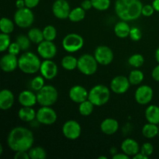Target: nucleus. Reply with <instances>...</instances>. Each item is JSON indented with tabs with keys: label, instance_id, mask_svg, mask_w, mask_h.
Wrapping results in <instances>:
<instances>
[{
	"label": "nucleus",
	"instance_id": "f257e3e1",
	"mask_svg": "<svg viewBox=\"0 0 159 159\" xmlns=\"http://www.w3.org/2000/svg\"><path fill=\"white\" fill-rule=\"evenodd\" d=\"M34 143L33 132L23 127H16L10 130L7 137V144L13 152H28Z\"/></svg>",
	"mask_w": 159,
	"mask_h": 159
},
{
	"label": "nucleus",
	"instance_id": "f03ea898",
	"mask_svg": "<svg viewBox=\"0 0 159 159\" xmlns=\"http://www.w3.org/2000/svg\"><path fill=\"white\" fill-rule=\"evenodd\" d=\"M143 4L140 0H116L115 12L124 21H132L142 15Z\"/></svg>",
	"mask_w": 159,
	"mask_h": 159
},
{
	"label": "nucleus",
	"instance_id": "7ed1b4c3",
	"mask_svg": "<svg viewBox=\"0 0 159 159\" xmlns=\"http://www.w3.org/2000/svg\"><path fill=\"white\" fill-rule=\"evenodd\" d=\"M40 65L41 62L40 58L33 52H25L19 57L18 67L20 71L25 74H35L40 71Z\"/></svg>",
	"mask_w": 159,
	"mask_h": 159
},
{
	"label": "nucleus",
	"instance_id": "20e7f679",
	"mask_svg": "<svg viewBox=\"0 0 159 159\" xmlns=\"http://www.w3.org/2000/svg\"><path fill=\"white\" fill-rule=\"evenodd\" d=\"M110 97V90L106 85L99 84L89 92V100L93 102L95 107H102L107 103Z\"/></svg>",
	"mask_w": 159,
	"mask_h": 159
},
{
	"label": "nucleus",
	"instance_id": "39448f33",
	"mask_svg": "<svg viewBox=\"0 0 159 159\" xmlns=\"http://www.w3.org/2000/svg\"><path fill=\"white\" fill-rule=\"evenodd\" d=\"M37 102L42 107H51L54 105L58 98V93L53 85H44L37 93Z\"/></svg>",
	"mask_w": 159,
	"mask_h": 159
},
{
	"label": "nucleus",
	"instance_id": "423d86ee",
	"mask_svg": "<svg viewBox=\"0 0 159 159\" xmlns=\"http://www.w3.org/2000/svg\"><path fill=\"white\" fill-rule=\"evenodd\" d=\"M98 64L94 55L85 54L78 59L77 68L85 75H93L97 71Z\"/></svg>",
	"mask_w": 159,
	"mask_h": 159
},
{
	"label": "nucleus",
	"instance_id": "0eeeda50",
	"mask_svg": "<svg viewBox=\"0 0 159 159\" xmlns=\"http://www.w3.org/2000/svg\"><path fill=\"white\" fill-rule=\"evenodd\" d=\"M34 21V15L31 9L24 7L17 9L14 14V23L20 28H28Z\"/></svg>",
	"mask_w": 159,
	"mask_h": 159
},
{
	"label": "nucleus",
	"instance_id": "6e6552de",
	"mask_svg": "<svg viewBox=\"0 0 159 159\" xmlns=\"http://www.w3.org/2000/svg\"><path fill=\"white\" fill-rule=\"evenodd\" d=\"M84 45V40L82 37L77 34H69L64 37L62 40V47L69 53L77 52L82 49Z\"/></svg>",
	"mask_w": 159,
	"mask_h": 159
},
{
	"label": "nucleus",
	"instance_id": "1a4fd4ad",
	"mask_svg": "<svg viewBox=\"0 0 159 159\" xmlns=\"http://www.w3.org/2000/svg\"><path fill=\"white\" fill-rule=\"evenodd\" d=\"M37 121L43 125H52L57 121V113L51 107H42L37 112Z\"/></svg>",
	"mask_w": 159,
	"mask_h": 159
},
{
	"label": "nucleus",
	"instance_id": "9d476101",
	"mask_svg": "<svg viewBox=\"0 0 159 159\" xmlns=\"http://www.w3.org/2000/svg\"><path fill=\"white\" fill-rule=\"evenodd\" d=\"M94 57L101 65H108L113 60V52L111 48L105 45L97 47L95 50Z\"/></svg>",
	"mask_w": 159,
	"mask_h": 159
},
{
	"label": "nucleus",
	"instance_id": "9b49d317",
	"mask_svg": "<svg viewBox=\"0 0 159 159\" xmlns=\"http://www.w3.org/2000/svg\"><path fill=\"white\" fill-rule=\"evenodd\" d=\"M82 128L81 125L75 120H70L66 121L62 127L64 136L69 140H76L80 137Z\"/></svg>",
	"mask_w": 159,
	"mask_h": 159
},
{
	"label": "nucleus",
	"instance_id": "f8f14e48",
	"mask_svg": "<svg viewBox=\"0 0 159 159\" xmlns=\"http://www.w3.org/2000/svg\"><path fill=\"white\" fill-rule=\"evenodd\" d=\"M128 78L124 75H118L113 78L110 82V89L116 94H124L128 91L130 86Z\"/></svg>",
	"mask_w": 159,
	"mask_h": 159
},
{
	"label": "nucleus",
	"instance_id": "ddd939ff",
	"mask_svg": "<svg viewBox=\"0 0 159 159\" xmlns=\"http://www.w3.org/2000/svg\"><path fill=\"white\" fill-rule=\"evenodd\" d=\"M154 92L152 87L147 85H143L138 87L135 92V100L140 105H147L152 101Z\"/></svg>",
	"mask_w": 159,
	"mask_h": 159
},
{
	"label": "nucleus",
	"instance_id": "4468645a",
	"mask_svg": "<svg viewBox=\"0 0 159 159\" xmlns=\"http://www.w3.org/2000/svg\"><path fill=\"white\" fill-rule=\"evenodd\" d=\"M37 53L43 59H52L57 54V47L53 41L43 40L37 47Z\"/></svg>",
	"mask_w": 159,
	"mask_h": 159
},
{
	"label": "nucleus",
	"instance_id": "2eb2a0df",
	"mask_svg": "<svg viewBox=\"0 0 159 159\" xmlns=\"http://www.w3.org/2000/svg\"><path fill=\"white\" fill-rule=\"evenodd\" d=\"M52 12L54 16L59 20L68 18L71 9L67 0H56L52 6Z\"/></svg>",
	"mask_w": 159,
	"mask_h": 159
},
{
	"label": "nucleus",
	"instance_id": "dca6fc26",
	"mask_svg": "<svg viewBox=\"0 0 159 159\" xmlns=\"http://www.w3.org/2000/svg\"><path fill=\"white\" fill-rule=\"evenodd\" d=\"M57 71L58 68L57 65L51 59H45L43 62H41L40 71L44 79L52 80L57 75Z\"/></svg>",
	"mask_w": 159,
	"mask_h": 159
},
{
	"label": "nucleus",
	"instance_id": "f3484780",
	"mask_svg": "<svg viewBox=\"0 0 159 159\" xmlns=\"http://www.w3.org/2000/svg\"><path fill=\"white\" fill-rule=\"evenodd\" d=\"M19 65V59L16 55L10 54H6L2 57L0 60V67L1 69L5 72H12L16 69Z\"/></svg>",
	"mask_w": 159,
	"mask_h": 159
},
{
	"label": "nucleus",
	"instance_id": "a211bd4d",
	"mask_svg": "<svg viewBox=\"0 0 159 159\" xmlns=\"http://www.w3.org/2000/svg\"><path fill=\"white\" fill-rule=\"evenodd\" d=\"M69 97L71 100L74 102L81 103L88 99L89 92L82 85H74L71 87L69 91Z\"/></svg>",
	"mask_w": 159,
	"mask_h": 159
},
{
	"label": "nucleus",
	"instance_id": "6ab92c4d",
	"mask_svg": "<svg viewBox=\"0 0 159 159\" xmlns=\"http://www.w3.org/2000/svg\"><path fill=\"white\" fill-rule=\"evenodd\" d=\"M121 150L128 156H134L139 153L140 147L138 143L132 138H127L121 144Z\"/></svg>",
	"mask_w": 159,
	"mask_h": 159
},
{
	"label": "nucleus",
	"instance_id": "aec40b11",
	"mask_svg": "<svg viewBox=\"0 0 159 159\" xmlns=\"http://www.w3.org/2000/svg\"><path fill=\"white\" fill-rule=\"evenodd\" d=\"M14 95L9 89H2L0 92V109L8 110L13 106Z\"/></svg>",
	"mask_w": 159,
	"mask_h": 159
},
{
	"label": "nucleus",
	"instance_id": "412c9836",
	"mask_svg": "<svg viewBox=\"0 0 159 159\" xmlns=\"http://www.w3.org/2000/svg\"><path fill=\"white\" fill-rule=\"evenodd\" d=\"M19 102L23 107H32L37 102V95L34 94L32 91L24 90L22 91L19 95Z\"/></svg>",
	"mask_w": 159,
	"mask_h": 159
},
{
	"label": "nucleus",
	"instance_id": "4be33fe9",
	"mask_svg": "<svg viewBox=\"0 0 159 159\" xmlns=\"http://www.w3.org/2000/svg\"><path fill=\"white\" fill-rule=\"evenodd\" d=\"M100 129L103 134L107 135H113L119 129V123L116 120L113 118H107L102 121Z\"/></svg>",
	"mask_w": 159,
	"mask_h": 159
},
{
	"label": "nucleus",
	"instance_id": "5701e85b",
	"mask_svg": "<svg viewBox=\"0 0 159 159\" xmlns=\"http://www.w3.org/2000/svg\"><path fill=\"white\" fill-rule=\"evenodd\" d=\"M130 26H129L127 21H120L115 25L114 26V33L116 37L120 38H126L129 37L130 31Z\"/></svg>",
	"mask_w": 159,
	"mask_h": 159
},
{
	"label": "nucleus",
	"instance_id": "b1692460",
	"mask_svg": "<svg viewBox=\"0 0 159 159\" xmlns=\"http://www.w3.org/2000/svg\"><path fill=\"white\" fill-rule=\"evenodd\" d=\"M18 116L21 120L24 122H31L37 116L35 110L30 107H23L18 112Z\"/></svg>",
	"mask_w": 159,
	"mask_h": 159
},
{
	"label": "nucleus",
	"instance_id": "393cba45",
	"mask_svg": "<svg viewBox=\"0 0 159 159\" xmlns=\"http://www.w3.org/2000/svg\"><path fill=\"white\" fill-rule=\"evenodd\" d=\"M145 117L148 123L159 124V107L151 105L146 109Z\"/></svg>",
	"mask_w": 159,
	"mask_h": 159
},
{
	"label": "nucleus",
	"instance_id": "a878e982",
	"mask_svg": "<svg viewBox=\"0 0 159 159\" xmlns=\"http://www.w3.org/2000/svg\"><path fill=\"white\" fill-rule=\"evenodd\" d=\"M158 124H152V123H148L143 127L142 128V134L144 138H154L156 137L159 133V127Z\"/></svg>",
	"mask_w": 159,
	"mask_h": 159
},
{
	"label": "nucleus",
	"instance_id": "bb28decb",
	"mask_svg": "<svg viewBox=\"0 0 159 159\" xmlns=\"http://www.w3.org/2000/svg\"><path fill=\"white\" fill-rule=\"evenodd\" d=\"M27 36L32 43L37 44H39L44 40L43 30H40L39 28H32L30 30L28 31Z\"/></svg>",
	"mask_w": 159,
	"mask_h": 159
},
{
	"label": "nucleus",
	"instance_id": "cd10ccee",
	"mask_svg": "<svg viewBox=\"0 0 159 159\" xmlns=\"http://www.w3.org/2000/svg\"><path fill=\"white\" fill-rule=\"evenodd\" d=\"M61 65L65 70L72 71L78 66V59L72 55H66L62 58Z\"/></svg>",
	"mask_w": 159,
	"mask_h": 159
},
{
	"label": "nucleus",
	"instance_id": "c85d7f7f",
	"mask_svg": "<svg viewBox=\"0 0 159 159\" xmlns=\"http://www.w3.org/2000/svg\"><path fill=\"white\" fill-rule=\"evenodd\" d=\"M85 10L80 6V7H76L75 9H71L69 16H68V19H69L70 21L78 23V22L82 21L85 18Z\"/></svg>",
	"mask_w": 159,
	"mask_h": 159
},
{
	"label": "nucleus",
	"instance_id": "c756f323",
	"mask_svg": "<svg viewBox=\"0 0 159 159\" xmlns=\"http://www.w3.org/2000/svg\"><path fill=\"white\" fill-rule=\"evenodd\" d=\"M94 107L93 102L89 99H86L84 102L79 103V111L82 116H88L93 113V110H94Z\"/></svg>",
	"mask_w": 159,
	"mask_h": 159
},
{
	"label": "nucleus",
	"instance_id": "7c9ffc66",
	"mask_svg": "<svg viewBox=\"0 0 159 159\" xmlns=\"http://www.w3.org/2000/svg\"><path fill=\"white\" fill-rule=\"evenodd\" d=\"M28 154L31 159H45L47 158V152L40 146L32 147L29 151Z\"/></svg>",
	"mask_w": 159,
	"mask_h": 159
},
{
	"label": "nucleus",
	"instance_id": "2f4dec72",
	"mask_svg": "<svg viewBox=\"0 0 159 159\" xmlns=\"http://www.w3.org/2000/svg\"><path fill=\"white\" fill-rule=\"evenodd\" d=\"M144 75L141 70L135 69L131 71L128 76V79L130 81V84L133 85H137L141 84L144 80Z\"/></svg>",
	"mask_w": 159,
	"mask_h": 159
},
{
	"label": "nucleus",
	"instance_id": "473e14b6",
	"mask_svg": "<svg viewBox=\"0 0 159 159\" xmlns=\"http://www.w3.org/2000/svg\"><path fill=\"white\" fill-rule=\"evenodd\" d=\"M0 30L3 34H11L14 30L13 22L9 19L2 17L1 19V21H0Z\"/></svg>",
	"mask_w": 159,
	"mask_h": 159
},
{
	"label": "nucleus",
	"instance_id": "72a5a7b5",
	"mask_svg": "<svg viewBox=\"0 0 159 159\" xmlns=\"http://www.w3.org/2000/svg\"><path fill=\"white\" fill-rule=\"evenodd\" d=\"M43 34L44 40L53 41L55 40L56 37H57V30L52 25H48L43 28Z\"/></svg>",
	"mask_w": 159,
	"mask_h": 159
},
{
	"label": "nucleus",
	"instance_id": "f704fd0d",
	"mask_svg": "<svg viewBox=\"0 0 159 159\" xmlns=\"http://www.w3.org/2000/svg\"><path fill=\"white\" fill-rule=\"evenodd\" d=\"M128 63L134 68H140L144 63V57L141 54H134L129 57Z\"/></svg>",
	"mask_w": 159,
	"mask_h": 159
},
{
	"label": "nucleus",
	"instance_id": "c9c22d12",
	"mask_svg": "<svg viewBox=\"0 0 159 159\" xmlns=\"http://www.w3.org/2000/svg\"><path fill=\"white\" fill-rule=\"evenodd\" d=\"M16 42L20 45L21 51H26V50L29 49L31 41L28 36H25L24 34H20L16 37Z\"/></svg>",
	"mask_w": 159,
	"mask_h": 159
},
{
	"label": "nucleus",
	"instance_id": "e433bc0d",
	"mask_svg": "<svg viewBox=\"0 0 159 159\" xmlns=\"http://www.w3.org/2000/svg\"><path fill=\"white\" fill-rule=\"evenodd\" d=\"M93 7L99 11H105L110 8V0H91Z\"/></svg>",
	"mask_w": 159,
	"mask_h": 159
},
{
	"label": "nucleus",
	"instance_id": "4c0bfd02",
	"mask_svg": "<svg viewBox=\"0 0 159 159\" xmlns=\"http://www.w3.org/2000/svg\"><path fill=\"white\" fill-rule=\"evenodd\" d=\"M44 85V78L42 75L36 76V77L34 78L30 82L31 89H32L33 90H34V91L38 92L39 90L41 89Z\"/></svg>",
	"mask_w": 159,
	"mask_h": 159
},
{
	"label": "nucleus",
	"instance_id": "58836bf2",
	"mask_svg": "<svg viewBox=\"0 0 159 159\" xmlns=\"http://www.w3.org/2000/svg\"><path fill=\"white\" fill-rule=\"evenodd\" d=\"M10 43V37H9V34L2 33L0 34V51L4 52L6 50H8Z\"/></svg>",
	"mask_w": 159,
	"mask_h": 159
},
{
	"label": "nucleus",
	"instance_id": "ea45409f",
	"mask_svg": "<svg viewBox=\"0 0 159 159\" xmlns=\"http://www.w3.org/2000/svg\"><path fill=\"white\" fill-rule=\"evenodd\" d=\"M130 38L133 41H139L142 38V32L138 27H132L130 31Z\"/></svg>",
	"mask_w": 159,
	"mask_h": 159
},
{
	"label": "nucleus",
	"instance_id": "a19ab883",
	"mask_svg": "<svg viewBox=\"0 0 159 159\" xmlns=\"http://www.w3.org/2000/svg\"><path fill=\"white\" fill-rule=\"evenodd\" d=\"M141 152L143 155H146V156H151L154 152V146L149 142L144 143V144H143V145L141 146Z\"/></svg>",
	"mask_w": 159,
	"mask_h": 159
},
{
	"label": "nucleus",
	"instance_id": "79ce46f5",
	"mask_svg": "<svg viewBox=\"0 0 159 159\" xmlns=\"http://www.w3.org/2000/svg\"><path fill=\"white\" fill-rule=\"evenodd\" d=\"M21 51V48H20V45L16 43V42H13V43H11L9 45V48H8V52L10 53V54H14V55H17L19 54L20 51Z\"/></svg>",
	"mask_w": 159,
	"mask_h": 159
},
{
	"label": "nucleus",
	"instance_id": "37998d69",
	"mask_svg": "<svg viewBox=\"0 0 159 159\" xmlns=\"http://www.w3.org/2000/svg\"><path fill=\"white\" fill-rule=\"evenodd\" d=\"M155 11V10L152 5H145V6H143L142 15L147 17L151 16L153 15Z\"/></svg>",
	"mask_w": 159,
	"mask_h": 159
},
{
	"label": "nucleus",
	"instance_id": "c03bdc74",
	"mask_svg": "<svg viewBox=\"0 0 159 159\" xmlns=\"http://www.w3.org/2000/svg\"><path fill=\"white\" fill-rule=\"evenodd\" d=\"M15 159H30V155L27 152H16Z\"/></svg>",
	"mask_w": 159,
	"mask_h": 159
},
{
	"label": "nucleus",
	"instance_id": "a18cd8bd",
	"mask_svg": "<svg viewBox=\"0 0 159 159\" xmlns=\"http://www.w3.org/2000/svg\"><path fill=\"white\" fill-rule=\"evenodd\" d=\"M25 4H26V7L30 8V9H33L35 8L36 6H38L40 0H24Z\"/></svg>",
	"mask_w": 159,
	"mask_h": 159
},
{
	"label": "nucleus",
	"instance_id": "49530a36",
	"mask_svg": "<svg viewBox=\"0 0 159 159\" xmlns=\"http://www.w3.org/2000/svg\"><path fill=\"white\" fill-rule=\"evenodd\" d=\"M81 7L85 11L89 10L90 9L93 8V3H92L91 0H84L81 4Z\"/></svg>",
	"mask_w": 159,
	"mask_h": 159
},
{
	"label": "nucleus",
	"instance_id": "de8ad7c7",
	"mask_svg": "<svg viewBox=\"0 0 159 159\" xmlns=\"http://www.w3.org/2000/svg\"><path fill=\"white\" fill-rule=\"evenodd\" d=\"M152 78H153L154 80L159 82V65H157L155 68H154L152 73Z\"/></svg>",
	"mask_w": 159,
	"mask_h": 159
},
{
	"label": "nucleus",
	"instance_id": "09e8293b",
	"mask_svg": "<svg viewBox=\"0 0 159 159\" xmlns=\"http://www.w3.org/2000/svg\"><path fill=\"white\" fill-rule=\"evenodd\" d=\"M113 159H129L130 158V156H128L127 155L124 154V152L123 153H116L113 156Z\"/></svg>",
	"mask_w": 159,
	"mask_h": 159
},
{
	"label": "nucleus",
	"instance_id": "8fccbe9b",
	"mask_svg": "<svg viewBox=\"0 0 159 159\" xmlns=\"http://www.w3.org/2000/svg\"><path fill=\"white\" fill-rule=\"evenodd\" d=\"M16 6L17 9H23V8L26 7L25 1L24 0H16Z\"/></svg>",
	"mask_w": 159,
	"mask_h": 159
},
{
	"label": "nucleus",
	"instance_id": "3c124183",
	"mask_svg": "<svg viewBox=\"0 0 159 159\" xmlns=\"http://www.w3.org/2000/svg\"><path fill=\"white\" fill-rule=\"evenodd\" d=\"M149 157L146 156V155H143L142 153H138L137 155H135L134 156H133V158L134 159H148Z\"/></svg>",
	"mask_w": 159,
	"mask_h": 159
},
{
	"label": "nucleus",
	"instance_id": "603ef678",
	"mask_svg": "<svg viewBox=\"0 0 159 159\" xmlns=\"http://www.w3.org/2000/svg\"><path fill=\"white\" fill-rule=\"evenodd\" d=\"M152 6H153L155 11L159 12V0H154L153 2H152Z\"/></svg>",
	"mask_w": 159,
	"mask_h": 159
},
{
	"label": "nucleus",
	"instance_id": "864d4df0",
	"mask_svg": "<svg viewBox=\"0 0 159 159\" xmlns=\"http://www.w3.org/2000/svg\"><path fill=\"white\" fill-rule=\"evenodd\" d=\"M155 58H156V61L159 63V48L155 51Z\"/></svg>",
	"mask_w": 159,
	"mask_h": 159
},
{
	"label": "nucleus",
	"instance_id": "5fc2aeb1",
	"mask_svg": "<svg viewBox=\"0 0 159 159\" xmlns=\"http://www.w3.org/2000/svg\"><path fill=\"white\" fill-rule=\"evenodd\" d=\"M3 153V147L2 145H0V155H2Z\"/></svg>",
	"mask_w": 159,
	"mask_h": 159
},
{
	"label": "nucleus",
	"instance_id": "6e6d98bb",
	"mask_svg": "<svg viewBox=\"0 0 159 159\" xmlns=\"http://www.w3.org/2000/svg\"><path fill=\"white\" fill-rule=\"evenodd\" d=\"M98 159H107V157H106V156H99V157H98Z\"/></svg>",
	"mask_w": 159,
	"mask_h": 159
},
{
	"label": "nucleus",
	"instance_id": "4d7b16f0",
	"mask_svg": "<svg viewBox=\"0 0 159 159\" xmlns=\"http://www.w3.org/2000/svg\"><path fill=\"white\" fill-rule=\"evenodd\" d=\"M158 127H159V126H158Z\"/></svg>",
	"mask_w": 159,
	"mask_h": 159
}]
</instances>
